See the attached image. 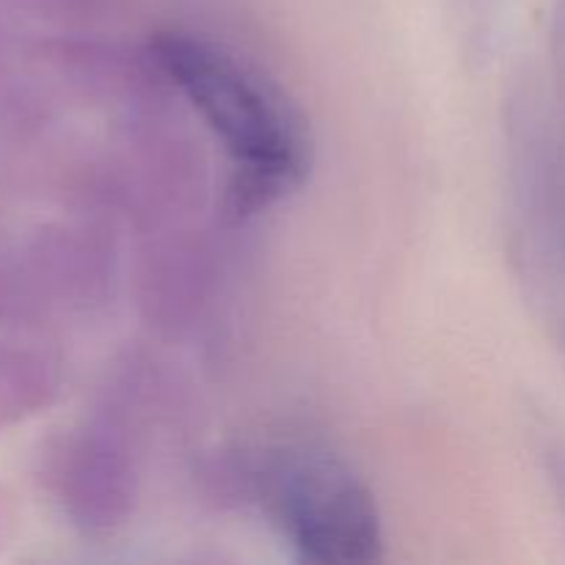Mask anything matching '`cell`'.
I'll use <instances>...</instances> for the list:
<instances>
[{
    "label": "cell",
    "instance_id": "1",
    "mask_svg": "<svg viewBox=\"0 0 565 565\" xmlns=\"http://www.w3.org/2000/svg\"><path fill=\"white\" fill-rule=\"evenodd\" d=\"M160 66L218 136L237 169L248 202H265L303 174L301 127L279 94L224 47L166 33L154 42Z\"/></svg>",
    "mask_w": 565,
    "mask_h": 565
},
{
    "label": "cell",
    "instance_id": "2",
    "mask_svg": "<svg viewBox=\"0 0 565 565\" xmlns=\"http://www.w3.org/2000/svg\"><path fill=\"white\" fill-rule=\"evenodd\" d=\"M276 519L303 561L373 563L381 557V522L367 486L329 452L296 450L270 472Z\"/></svg>",
    "mask_w": 565,
    "mask_h": 565
},
{
    "label": "cell",
    "instance_id": "3",
    "mask_svg": "<svg viewBox=\"0 0 565 565\" xmlns=\"http://www.w3.org/2000/svg\"><path fill=\"white\" fill-rule=\"evenodd\" d=\"M53 390L50 362L0 329V428L36 412Z\"/></svg>",
    "mask_w": 565,
    "mask_h": 565
},
{
    "label": "cell",
    "instance_id": "4",
    "mask_svg": "<svg viewBox=\"0 0 565 565\" xmlns=\"http://www.w3.org/2000/svg\"><path fill=\"white\" fill-rule=\"evenodd\" d=\"M9 50H11V36H9V22H6L3 9H0V70L9 61Z\"/></svg>",
    "mask_w": 565,
    "mask_h": 565
}]
</instances>
